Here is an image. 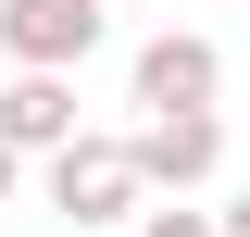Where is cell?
<instances>
[{
	"instance_id": "cell-4",
	"label": "cell",
	"mask_w": 250,
	"mask_h": 237,
	"mask_svg": "<svg viewBox=\"0 0 250 237\" xmlns=\"http://www.w3.org/2000/svg\"><path fill=\"white\" fill-rule=\"evenodd\" d=\"M125 150H138V187L188 200V187H213V175H225V113H150Z\"/></svg>"
},
{
	"instance_id": "cell-8",
	"label": "cell",
	"mask_w": 250,
	"mask_h": 237,
	"mask_svg": "<svg viewBox=\"0 0 250 237\" xmlns=\"http://www.w3.org/2000/svg\"><path fill=\"white\" fill-rule=\"evenodd\" d=\"M213 237H250V200H225V212H213Z\"/></svg>"
},
{
	"instance_id": "cell-5",
	"label": "cell",
	"mask_w": 250,
	"mask_h": 237,
	"mask_svg": "<svg viewBox=\"0 0 250 237\" xmlns=\"http://www.w3.org/2000/svg\"><path fill=\"white\" fill-rule=\"evenodd\" d=\"M0 138L25 150V162H62V150L88 138V125H75V75H13V88H0Z\"/></svg>"
},
{
	"instance_id": "cell-2",
	"label": "cell",
	"mask_w": 250,
	"mask_h": 237,
	"mask_svg": "<svg viewBox=\"0 0 250 237\" xmlns=\"http://www.w3.org/2000/svg\"><path fill=\"white\" fill-rule=\"evenodd\" d=\"M125 100H138V125H150V113H213V100H225V50H213V38H188V25L138 38Z\"/></svg>"
},
{
	"instance_id": "cell-6",
	"label": "cell",
	"mask_w": 250,
	"mask_h": 237,
	"mask_svg": "<svg viewBox=\"0 0 250 237\" xmlns=\"http://www.w3.org/2000/svg\"><path fill=\"white\" fill-rule=\"evenodd\" d=\"M138 237H213V212H188V200H163V212H138Z\"/></svg>"
},
{
	"instance_id": "cell-3",
	"label": "cell",
	"mask_w": 250,
	"mask_h": 237,
	"mask_svg": "<svg viewBox=\"0 0 250 237\" xmlns=\"http://www.w3.org/2000/svg\"><path fill=\"white\" fill-rule=\"evenodd\" d=\"M38 175H50V212H62V225H125V212H150L125 138H75L62 162H38Z\"/></svg>"
},
{
	"instance_id": "cell-1",
	"label": "cell",
	"mask_w": 250,
	"mask_h": 237,
	"mask_svg": "<svg viewBox=\"0 0 250 237\" xmlns=\"http://www.w3.org/2000/svg\"><path fill=\"white\" fill-rule=\"evenodd\" d=\"M100 38H113V0H0V50H13V75H75Z\"/></svg>"
},
{
	"instance_id": "cell-7",
	"label": "cell",
	"mask_w": 250,
	"mask_h": 237,
	"mask_svg": "<svg viewBox=\"0 0 250 237\" xmlns=\"http://www.w3.org/2000/svg\"><path fill=\"white\" fill-rule=\"evenodd\" d=\"M13 187H25V150H13V138H0V200H13Z\"/></svg>"
}]
</instances>
